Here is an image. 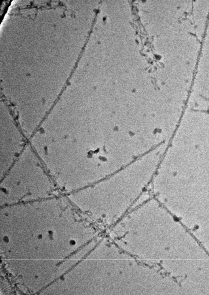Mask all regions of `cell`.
<instances>
[{
	"label": "cell",
	"mask_w": 209,
	"mask_h": 295,
	"mask_svg": "<svg viewBox=\"0 0 209 295\" xmlns=\"http://www.w3.org/2000/svg\"><path fill=\"white\" fill-rule=\"evenodd\" d=\"M0 166L6 171L14 163L15 159L23 147V141L19 130L15 126H1Z\"/></svg>",
	"instance_id": "obj_1"
}]
</instances>
